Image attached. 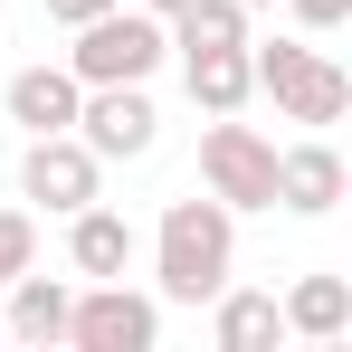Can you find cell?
<instances>
[{
  "label": "cell",
  "mask_w": 352,
  "mask_h": 352,
  "mask_svg": "<svg viewBox=\"0 0 352 352\" xmlns=\"http://www.w3.org/2000/svg\"><path fill=\"white\" fill-rule=\"evenodd\" d=\"M248 76L276 96L286 124H343L352 115V76L305 38H248Z\"/></svg>",
  "instance_id": "obj_3"
},
{
  "label": "cell",
  "mask_w": 352,
  "mask_h": 352,
  "mask_svg": "<svg viewBox=\"0 0 352 352\" xmlns=\"http://www.w3.org/2000/svg\"><path fill=\"white\" fill-rule=\"evenodd\" d=\"M181 86H190V105H200V115H238V105L257 96L248 48H181Z\"/></svg>",
  "instance_id": "obj_12"
},
{
  "label": "cell",
  "mask_w": 352,
  "mask_h": 352,
  "mask_svg": "<svg viewBox=\"0 0 352 352\" xmlns=\"http://www.w3.org/2000/svg\"><path fill=\"white\" fill-rule=\"evenodd\" d=\"M143 10H153V19H172V10H181V0H143Z\"/></svg>",
  "instance_id": "obj_19"
},
{
  "label": "cell",
  "mask_w": 352,
  "mask_h": 352,
  "mask_svg": "<svg viewBox=\"0 0 352 352\" xmlns=\"http://www.w3.org/2000/svg\"><path fill=\"white\" fill-rule=\"evenodd\" d=\"M210 343H219V352H267V343H286L276 295H257V286H219V295H210Z\"/></svg>",
  "instance_id": "obj_11"
},
{
  "label": "cell",
  "mask_w": 352,
  "mask_h": 352,
  "mask_svg": "<svg viewBox=\"0 0 352 352\" xmlns=\"http://www.w3.org/2000/svg\"><path fill=\"white\" fill-rule=\"evenodd\" d=\"M19 267H38V219H29V210H0V286H10Z\"/></svg>",
  "instance_id": "obj_16"
},
{
  "label": "cell",
  "mask_w": 352,
  "mask_h": 352,
  "mask_svg": "<svg viewBox=\"0 0 352 352\" xmlns=\"http://www.w3.org/2000/svg\"><path fill=\"white\" fill-rule=\"evenodd\" d=\"M200 190L229 200V210H276V143L257 124H210L200 133Z\"/></svg>",
  "instance_id": "obj_5"
},
{
  "label": "cell",
  "mask_w": 352,
  "mask_h": 352,
  "mask_svg": "<svg viewBox=\"0 0 352 352\" xmlns=\"http://www.w3.org/2000/svg\"><path fill=\"white\" fill-rule=\"evenodd\" d=\"M286 10L305 19V29H343V19H352V0H286Z\"/></svg>",
  "instance_id": "obj_17"
},
{
  "label": "cell",
  "mask_w": 352,
  "mask_h": 352,
  "mask_svg": "<svg viewBox=\"0 0 352 352\" xmlns=\"http://www.w3.org/2000/svg\"><path fill=\"white\" fill-rule=\"evenodd\" d=\"M38 10H48L58 29H76V19H96V10H115V0H38Z\"/></svg>",
  "instance_id": "obj_18"
},
{
  "label": "cell",
  "mask_w": 352,
  "mask_h": 352,
  "mask_svg": "<svg viewBox=\"0 0 352 352\" xmlns=\"http://www.w3.org/2000/svg\"><path fill=\"white\" fill-rule=\"evenodd\" d=\"M276 314H286V333H305V343H343L352 333V286L343 276H295L276 295Z\"/></svg>",
  "instance_id": "obj_13"
},
{
  "label": "cell",
  "mask_w": 352,
  "mask_h": 352,
  "mask_svg": "<svg viewBox=\"0 0 352 352\" xmlns=\"http://www.w3.org/2000/svg\"><path fill=\"white\" fill-rule=\"evenodd\" d=\"M76 96H86V86H76L67 67H19V76H10V124L67 133V124H76Z\"/></svg>",
  "instance_id": "obj_14"
},
{
  "label": "cell",
  "mask_w": 352,
  "mask_h": 352,
  "mask_svg": "<svg viewBox=\"0 0 352 352\" xmlns=\"http://www.w3.org/2000/svg\"><path fill=\"white\" fill-rule=\"evenodd\" d=\"M67 343L76 352H153L162 343V305L133 295L124 276H86L76 305H67Z\"/></svg>",
  "instance_id": "obj_4"
},
{
  "label": "cell",
  "mask_w": 352,
  "mask_h": 352,
  "mask_svg": "<svg viewBox=\"0 0 352 352\" xmlns=\"http://www.w3.org/2000/svg\"><path fill=\"white\" fill-rule=\"evenodd\" d=\"M162 29H172V48H248V10L238 0H181Z\"/></svg>",
  "instance_id": "obj_15"
},
{
  "label": "cell",
  "mask_w": 352,
  "mask_h": 352,
  "mask_svg": "<svg viewBox=\"0 0 352 352\" xmlns=\"http://www.w3.org/2000/svg\"><path fill=\"white\" fill-rule=\"evenodd\" d=\"M343 200V153L314 133V143H286L276 153V210H295V219H324Z\"/></svg>",
  "instance_id": "obj_8"
},
{
  "label": "cell",
  "mask_w": 352,
  "mask_h": 352,
  "mask_svg": "<svg viewBox=\"0 0 352 352\" xmlns=\"http://www.w3.org/2000/svg\"><path fill=\"white\" fill-rule=\"evenodd\" d=\"M0 295H10V314H0V333H10V343H67V305H76V286L38 276V267H19Z\"/></svg>",
  "instance_id": "obj_10"
},
{
  "label": "cell",
  "mask_w": 352,
  "mask_h": 352,
  "mask_svg": "<svg viewBox=\"0 0 352 352\" xmlns=\"http://www.w3.org/2000/svg\"><path fill=\"white\" fill-rule=\"evenodd\" d=\"M67 267H76V276H124V267H133V219L105 210V200L67 210Z\"/></svg>",
  "instance_id": "obj_9"
},
{
  "label": "cell",
  "mask_w": 352,
  "mask_h": 352,
  "mask_svg": "<svg viewBox=\"0 0 352 352\" xmlns=\"http://www.w3.org/2000/svg\"><path fill=\"white\" fill-rule=\"evenodd\" d=\"M19 190L67 219V210H86V200H105V162L76 143V133H29V153H19Z\"/></svg>",
  "instance_id": "obj_7"
},
{
  "label": "cell",
  "mask_w": 352,
  "mask_h": 352,
  "mask_svg": "<svg viewBox=\"0 0 352 352\" xmlns=\"http://www.w3.org/2000/svg\"><path fill=\"white\" fill-rule=\"evenodd\" d=\"M0 343H10V333H0Z\"/></svg>",
  "instance_id": "obj_21"
},
{
  "label": "cell",
  "mask_w": 352,
  "mask_h": 352,
  "mask_svg": "<svg viewBox=\"0 0 352 352\" xmlns=\"http://www.w3.org/2000/svg\"><path fill=\"white\" fill-rule=\"evenodd\" d=\"M172 58V29L153 19V10H96V19H76V48H67V76L76 86H153V67Z\"/></svg>",
  "instance_id": "obj_2"
},
{
  "label": "cell",
  "mask_w": 352,
  "mask_h": 352,
  "mask_svg": "<svg viewBox=\"0 0 352 352\" xmlns=\"http://www.w3.org/2000/svg\"><path fill=\"white\" fill-rule=\"evenodd\" d=\"M238 10H267V0H238Z\"/></svg>",
  "instance_id": "obj_20"
},
{
  "label": "cell",
  "mask_w": 352,
  "mask_h": 352,
  "mask_svg": "<svg viewBox=\"0 0 352 352\" xmlns=\"http://www.w3.org/2000/svg\"><path fill=\"white\" fill-rule=\"evenodd\" d=\"M67 133H76L96 162H143V153L162 143V115H153V96H143V86H86Z\"/></svg>",
  "instance_id": "obj_6"
},
{
  "label": "cell",
  "mask_w": 352,
  "mask_h": 352,
  "mask_svg": "<svg viewBox=\"0 0 352 352\" xmlns=\"http://www.w3.org/2000/svg\"><path fill=\"white\" fill-rule=\"evenodd\" d=\"M229 267H238V210L210 200V190L172 200L162 229H153V286H162V305H210L229 286Z\"/></svg>",
  "instance_id": "obj_1"
}]
</instances>
